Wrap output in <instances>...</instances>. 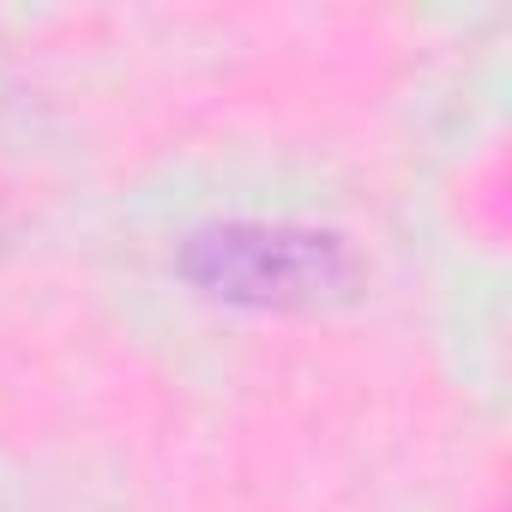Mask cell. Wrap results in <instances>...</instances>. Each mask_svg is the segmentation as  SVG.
Segmentation results:
<instances>
[{"instance_id": "6da1fadb", "label": "cell", "mask_w": 512, "mask_h": 512, "mask_svg": "<svg viewBox=\"0 0 512 512\" xmlns=\"http://www.w3.org/2000/svg\"><path fill=\"white\" fill-rule=\"evenodd\" d=\"M175 278L223 308L253 314H320L362 290L350 235L296 217H211L181 235Z\"/></svg>"}]
</instances>
